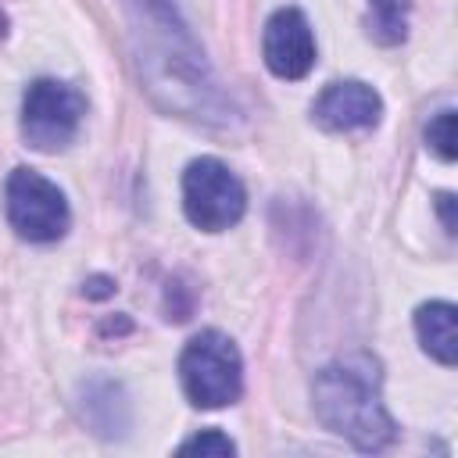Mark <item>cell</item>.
Instances as JSON below:
<instances>
[{
  "mask_svg": "<svg viewBox=\"0 0 458 458\" xmlns=\"http://www.w3.org/2000/svg\"><path fill=\"white\" fill-rule=\"evenodd\" d=\"M129 43L140 82L157 107L204 125L233 118L200 43L168 0H129Z\"/></svg>",
  "mask_w": 458,
  "mask_h": 458,
  "instance_id": "obj_1",
  "label": "cell"
},
{
  "mask_svg": "<svg viewBox=\"0 0 458 458\" xmlns=\"http://www.w3.org/2000/svg\"><path fill=\"white\" fill-rule=\"evenodd\" d=\"M379 383V365L365 351L329 361L311 383L318 422L329 433L351 440L358 451H383L397 426L383 404Z\"/></svg>",
  "mask_w": 458,
  "mask_h": 458,
  "instance_id": "obj_2",
  "label": "cell"
},
{
  "mask_svg": "<svg viewBox=\"0 0 458 458\" xmlns=\"http://www.w3.org/2000/svg\"><path fill=\"white\" fill-rule=\"evenodd\" d=\"M179 379L197 408H225L243 394V358L218 329H200L179 354Z\"/></svg>",
  "mask_w": 458,
  "mask_h": 458,
  "instance_id": "obj_3",
  "label": "cell"
},
{
  "mask_svg": "<svg viewBox=\"0 0 458 458\" xmlns=\"http://www.w3.org/2000/svg\"><path fill=\"white\" fill-rule=\"evenodd\" d=\"M4 211L11 229L29 243H54L68 233L72 211L57 182L36 168H14L4 186Z\"/></svg>",
  "mask_w": 458,
  "mask_h": 458,
  "instance_id": "obj_4",
  "label": "cell"
},
{
  "mask_svg": "<svg viewBox=\"0 0 458 458\" xmlns=\"http://www.w3.org/2000/svg\"><path fill=\"white\" fill-rule=\"evenodd\" d=\"M182 211L204 233L236 225L247 211V190L218 157H197L182 172Z\"/></svg>",
  "mask_w": 458,
  "mask_h": 458,
  "instance_id": "obj_5",
  "label": "cell"
},
{
  "mask_svg": "<svg viewBox=\"0 0 458 458\" xmlns=\"http://www.w3.org/2000/svg\"><path fill=\"white\" fill-rule=\"evenodd\" d=\"M86 118V97L61 79H36L21 97V136L32 150H61Z\"/></svg>",
  "mask_w": 458,
  "mask_h": 458,
  "instance_id": "obj_6",
  "label": "cell"
},
{
  "mask_svg": "<svg viewBox=\"0 0 458 458\" xmlns=\"http://www.w3.org/2000/svg\"><path fill=\"white\" fill-rule=\"evenodd\" d=\"M261 54L272 75L279 79H304L315 68L318 47L308 18L297 7H279L261 32Z\"/></svg>",
  "mask_w": 458,
  "mask_h": 458,
  "instance_id": "obj_7",
  "label": "cell"
},
{
  "mask_svg": "<svg viewBox=\"0 0 458 458\" xmlns=\"http://www.w3.org/2000/svg\"><path fill=\"white\" fill-rule=\"evenodd\" d=\"M311 118L326 129V132H358V129H372L383 118V97L361 82V79H344V82H329L318 100L311 104Z\"/></svg>",
  "mask_w": 458,
  "mask_h": 458,
  "instance_id": "obj_8",
  "label": "cell"
},
{
  "mask_svg": "<svg viewBox=\"0 0 458 458\" xmlns=\"http://www.w3.org/2000/svg\"><path fill=\"white\" fill-rule=\"evenodd\" d=\"M454 304L447 301H429L415 311V333L419 344L429 358H437L440 365H454L458 361V318H454Z\"/></svg>",
  "mask_w": 458,
  "mask_h": 458,
  "instance_id": "obj_9",
  "label": "cell"
},
{
  "mask_svg": "<svg viewBox=\"0 0 458 458\" xmlns=\"http://www.w3.org/2000/svg\"><path fill=\"white\" fill-rule=\"evenodd\" d=\"M408 0H369L365 32L379 47H397L408 36Z\"/></svg>",
  "mask_w": 458,
  "mask_h": 458,
  "instance_id": "obj_10",
  "label": "cell"
},
{
  "mask_svg": "<svg viewBox=\"0 0 458 458\" xmlns=\"http://www.w3.org/2000/svg\"><path fill=\"white\" fill-rule=\"evenodd\" d=\"M458 136H454V111L451 107H444V111H437V118H429V125H426V147L440 157V161H454V154H458Z\"/></svg>",
  "mask_w": 458,
  "mask_h": 458,
  "instance_id": "obj_11",
  "label": "cell"
},
{
  "mask_svg": "<svg viewBox=\"0 0 458 458\" xmlns=\"http://www.w3.org/2000/svg\"><path fill=\"white\" fill-rule=\"evenodd\" d=\"M233 451H236V444L222 429H200L197 437L179 444V454H215V458H225Z\"/></svg>",
  "mask_w": 458,
  "mask_h": 458,
  "instance_id": "obj_12",
  "label": "cell"
},
{
  "mask_svg": "<svg viewBox=\"0 0 458 458\" xmlns=\"http://www.w3.org/2000/svg\"><path fill=\"white\" fill-rule=\"evenodd\" d=\"M437 200H440V215H444V229H447V233H454V218H451V204H454V197H451V193H440Z\"/></svg>",
  "mask_w": 458,
  "mask_h": 458,
  "instance_id": "obj_13",
  "label": "cell"
},
{
  "mask_svg": "<svg viewBox=\"0 0 458 458\" xmlns=\"http://www.w3.org/2000/svg\"><path fill=\"white\" fill-rule=\"evenodd\" d=\"M4 32H7V14L0 11V36H4Z\"/></svg>",
  "mask_w": 458,
  "mask_h": 458,
  "instance_id": "obj_14",
  "label": "cell"
}]
</instances>
